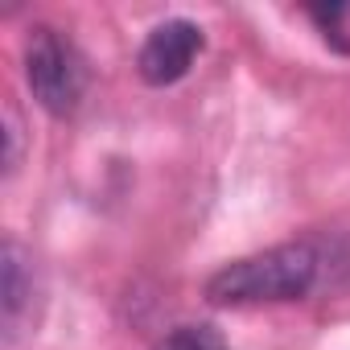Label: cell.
<instances>
[{"mask_svg": "<svg viewBox=\"0 0 350 350\" xmlns=\"http://www.w3.org/2000/svg\"><path fill=\"white\" fill-rule=\"evenodd\" d=\"M25 83L50 116H75L87 91V66L79 50L50 25H33L25 38Z\"/></svg>", "mask_w": 350, "mask_h": 350, "instance_id": "obj_2", "label": "cell"}, {"mask_svg": "<svg viewBox=\"0 0 350 350\" xmlns=\"http://www.w3.org/2000/svg\"><path fill=\"white\" fill-rule=\"evenodd\" d=\"M0 268H5V329L9 338H17V325L33 301V264L17 239H5V264Z\"/></svg>", "mask_w": 350, "mask_h": 350, "instance_id": "obj_4", "label": "cell"}, {"mask_svg": "<svg viewBox=\"0 0 350 350\" xmlns=\"http://www.w3.org/2000/svg\"><path fill=\"white\" fill-rule=\"evenodd\" d=\"M198 54H202V29L194 21H165L144 38L136 54V70L148 87H169L190 75Z\"/></svg>", "mask_w": 350, "mask_h": 350, "instance_id": "obj_3", "label": "cell"}, {"mask_svg": "<svg viewBox=\"0 0 350 350\" xmlns=\"http://www.w3.org/2000/svg\"><path fill=\"white\" fill-rule=\"evenodd\" d=\"M342 268H346V256L329 239L276 243L268 252L223 264L206 280V301L223 305V309L305 301L317 288H334V272H342Z\"/></svg>", "mask_w": 350, "mask_h": 350, "instance_id": "obj_1", "label": "cell"}, {"mask_svg": "<svg viewBox=\"0 0 350 350\" xmlns=\"http://www.w3.org/2000/svg\"><path fill=\"white\" fill-rule=\"evenodd\" d=\"M5 140H9V152H5V169L13 173L21 165V116L13 103H5Z\"/></svg>", "mask_w": 350, "mask_h": 350, "instance_id": "obj_7", "label": "cell"}, {"mask_svg": "<svg viewBox=\"0 0 350 350\" xmlns=\"http://www.w3.org/2000/svg\"><path fill=\"white\" fill-rule=\"evenodd\" d=\"M152 350H227V342H223V334L215 325H178Z\"/></svg>", "mask_w": 350, "mask_h": 350, "instance_id": "obj_5", "label": "cell"}, {"mask_svg": "<svg viewBox=\"0 0 350 350\" xmlns=\"http://www.w3.org/2000/svg\"><path fill=\"white\" fill-rule=\"evenodd\" d=\"M309 17L317 21L321 38L338 50L350 54V5H329V9H309Z\"/></svg>", "mask_w": 350, "mask_h": 350, "instance_id": "obj_6", "label": "cell"}]
</instances>
